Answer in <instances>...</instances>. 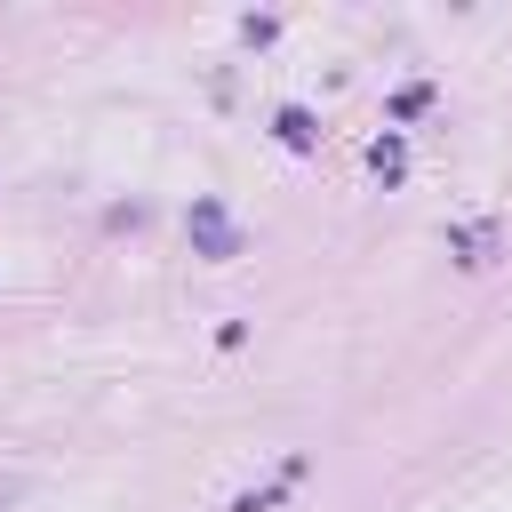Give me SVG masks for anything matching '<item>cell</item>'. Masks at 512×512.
<instances>
[{
    "instance_id": "obj_1",
    "label": "cell",
    "mask_w": 512,
    "mask_h": 512,
    "mask_svg": "<svg viewBox=\"0 0 512 512\" xmlns=\"http://www.w3.org/2000/svg\"><path fill=\"white\" fill-rule=\"evenodd\" d=\"M192 240H200V256H240V232L216 200H192Z\"/></svg>"
},
{
    "instance_id": "obj_2",
    "label": "cell",
    "mask_w": 512,
    "mask_h": 512,
    "mask_svg": "<svg viewBox=\"0 0 512 512\" xmlns=\"http://www.w3.org/2000/svg\"><path fill=\"white\" fill-rule=\"evenodd\" d=\"M448 248H456L464 264H488V256H496V224H456V232H448Z\"/></svg>"
},
{
    "instance_id": "obj_4",
    "label": "cell",
    "mask_w": 512,
    "mask_h": 512,
    "mask_svg": "<svg viewBox=\"0 0 512 512\" xmlns=\"http://www.w3.org/2000/svg\"><path fill=\"white\" fill-rule=\"evenodd\" d=\"M272 128H280V144H288V152H304V144H312V112H296V104H288Z\"/></svg>"
},
{
    "instance_id": "obj_3",
    "label": "cell",
    "mask_w": 512,
    "mask_h": 512,
    "mask_svg": "<svg viewBox=\"0 0 512 512\" xmlns=\"http://www.w3.org/2000/svg\"><path fill=\"white\" fill-rule=\"evenodd\" d=\"M368 168H376V176L392 184V176L408 168V144H400V136H376V144H368Z\"/></svg>"
}]
</instances>
